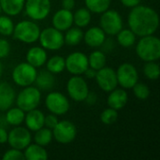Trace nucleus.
Returning a JSON list of instances; mask_svg holds the SVG:
<instances>
[{
	"label": "nucleus",
	"instance_id": "13",
	"mask_svg": "<svg viewBox=\"0 0 160 160\" xmlns=\"http://www.w3.org/2000/svg\"><path fill=\"white\" fill-rule=\"evenodd\" d=\"M31 141L32 136L27 128L17 126L8 133V142L11 148L24 150L31 143Z\"/></svg>",
	"mask_w": 160,
	"mask_h": 160
},
{
	"label": "nucleus",
	"instance_id": "40",
	"mask_svg": "<svg viewBox=\"0 0 160 160\" xmlns=\"http://www.w3.org/2000/svg\"><path fill=\"white\" fill-rule=\"evenodd\" d=\"M84 101L88 104V105H95L98 101V96L95 92H90L88 93L87 97L85 98Z\"/></svg>",
	"mask_w": 160,
	"mask_h": 160
},
{
	"label": "nucleus",
	"instance_id": "34",
	"mask_svg": "<svg viewBox=\"0 0 160 160\" xmlns=\"http://www.w3.org/2000/svg\"><path fill=\"white\" fill-rule=\"evenodd\" d=\"M14 23L9 16L0 15V34L3 36H10L13 33Z\"/></svg>",
	"mask_w": 160,
	"mask_h": 160
},
{
	"label": "nucleus",
	"instance_id": "28",
	"mask_svg": "<svg viewBox=\"0 0 160 160\" xmlns=\"http://www.w3.org/2000/svg\"><path fill=\"white\" fill-rule=\"evenodd\" d=\"M107 57L102 51H94L88 57V65L95 70H98L106 66Z\"/></svg>",
	"mask_w": 160,
	"mask_h": 160
},
{
	"label": "nucleus",
	"instance_id": "22",
	"mask_svg": "<svg viewBox=\"0 0 160 160\" xmlns=\"http://www.w3.org/2000/svg\"><path fill=\"white\" fill-rule=\"evenodd\" d=\"M25 0H0L2 11L8 16H16L24 8Z\"/></svg>",
	"mask_w": 160,
	"mask_h": 160
},
{
	"label": "nucleus",
	"instance_id": "25",
	"mask_svg": "<svg viewBox=\"0 0 160 160\" xmlns=\"http://www.w3.org/2000/svg\"><path fill=\"white\" fill-rule=\"evenodd\" d=\"M25 112H23L19 107L17 108H9L7 110V114L5 116V120L10 126H21L24 122Z\"/></svg>",
	"mask_w": 160,
	"mask_h": 160
},
{
	"label": "nucleus",
	"instance_id": "43",
	"mask_svg": "<svg viewBox=\"0 0 160 160\" xmlns=\"http://www.w3.org/2000/svg\"><path fill=\"white\" fill-rule=\"evenodd\" d=\"M6 142H8V132L3 127H0V144Z\"/></svg>",
	"mask_w": 160,
	"mask_h": 160
},
{
	"label": "nucleus",
	"instance_id": "30",
	"mask_svg": "<svg viewBox=\"0 0 160 160\" xmlns=\"http://www.w3.org/2000/svg\"><path fill=\"white\" fill-rule=\"evenodd\" d=\"M35 132H36L35 136H34L35 143H37L40 146H43V147L47 146L48 144L51 143L52 140L53 139L52 131V129H50L48 128H41Z\"/></svg>",
	"mask_w": 160,
	"mask_h": 160
},
{
	"label": "nucleus",
	"instance_id": "12",
	"mask_svg": "<svg viewBox=\"0 0 160 160\" xmlns=\"http://www.w3.org/2000/svg\"><path fill=\"white\" fill-rule=\"evenodd\" d=\"M46 108L55 115H63L69 111L70 104L65 95L60 92H52L45 98Z\"/></svg>",
	"mask_w": 160,
	"mask_h": 160
},
{
	"label": "nucleus",
	"instance_id": "5",
	"mask_svg": "<svg viewBox=\"0 0 160 160\" xmlns=\"http://www.w3.org/2000/svg\"><path fill=\"white\" fill-rule=\"evenodd\" d=\"M37 74L38 71L35 67L27 62H22L18 64L13 68L12 80L17 85L21 87H26L35 82Z\"/></svg>",
	"mask_w": 160,
	"mask_h": 160
},
{
	"label": "nucleus",
	"instance_id": "24",
	"mask_svg": "<svg viewBox=\"0 0 160 160\" xmlns=\"http://www.w3.org/2000/svg\"><path fill=\"white\" fill-rule=\"evenodd\" d=\"M35 82L37 87L41 90H51L55 83L53 74L48 70H42L37 74Z\"/></svg>",
	"mask_w": 160,
	"mask_h": 160
},
{
	"label": "nucleus",
	"instance_id": "36",
	"mask_svg": "<svg viewBox=\"0 0 160 160\" xmlns=\"http://www.w3.org/2000/svg\"><path fill=\"white\" fill-rule=\"evenodd\" d=\"M133 94L134 96L139 98V99H142V100H145L149 98L150 96V89L149 87L142 83V82H137L133 87Z\"/></svg>",
	"mask_w": 160,
	"mask_h": 160
},
{
	"label": "nucleus",
	"instance_id": "15",
	"mask_svg": "<svg viewBox=\"0 0 160 160\" xmlns=\"http://www.w3.org/2000/svg\"><path fill=\"white\" fill-rule=\"evenodd\" d=\"M96 82L98 87L104 92H111L115 89L118 85L116 72L112 68L103 67L97 71Z\"/></svg>",
	"mask_w": 160,
	"mask_h": 160
},
{
	"label": "nucleus",
	"instance_id": "38",
	"mask_svg": "<svg viewBox=\"0 0 160 160\" xmlns=\"http://www.w3.org/2000/svg\"><path fill=\"white\" fill-rule=\"evenodd\" d=\"M10 52V44L7 39L0 38V59L6 58Z\"/></svg>",
	"mask_w": 160,
	"mask_h": 160
},
{
	"label": "nucleus",
	"instance_id": "33",
	"mask_svg": "<svg viewBox=\"0 0 160 160\" xmlns=\"http://www.w3.org/2000/svg\"><path fill=\"white\" fill-rule=\"evenodd\" d=\"M143 73L146 76V78L149 80L152 81L158 80L160 73L159 65L156 63V61L146 62V64L143 66Z\"/></svg>",
	"mask_w": 160,
	"mask_h": 160
},
{
	"label": "nucleus",
	"instance_id": "4",
	"mask_svg": "<svg viewBox=\"0 0 160 160\" xmlns=\"http://www.w3.org/2000/svg\"><path fill=\"white\" fill-rule=\"evenodd\" d=\"M41 99L40 90L35 86L24 87L15 98L17 107L22 109L23 112H29L38 107Z\"/></svg>",
	"mask_w": 160,
	"mask_h": 160
},
{
	"label": "nucleus",
	"instance_id": "1",
	"mask_svg": "<svg viewBox=\"0 0 160 160\" xmlns=\"http://www.w3.org/2000/svg\"><path fill=\"white\" fill-rule=\"evenodd\" d=\"M128 22L129 29L139 37L153 35L158 28L159 17L158 12L148 7L138 5L130 10Z\"/></svg>",
	"mask_w": 160,
	"mask_h": 160
},
{
	"label": "nucleus",
	"instance_id": "2",
	"mask_svg": "<svg viewBox=\"0 0 160 160\" xmlns=\"http://www.w3.org/2000/svg\"><path fill=\"white\" fill-rule=\"evenodd\" d=\"M137 55L144 62L158 61L160 58V40L153 35L141 37L136 46Z\"/></svg>",
	"mask_w": 160,
	"mask_h": 160
},
{
	"label": "nucleus",
	"instance_id": "39",
	"mask_svg": "<svg viewBox=\"0 0 160 160\" xmlns=\"http://www.w3.org/2000/svg\"><path fill=\"white\" fill-rule=\"evenodd\" d=\"M58 118L55 114L53 113H51V114H48L44 117V126L50 129H52L58 123Z\"/></svg>",
	"mask_w": 160,
	"mask_h": 160
},
{
	"label": "nucleus",
	"instance_id": "29",
	"mask_svg": "<svg viewBox=\"0 0 160 160\" xmlns=\"http://www.w3.org/2000/svg\"><path fill=\"white\" fill-rule=\"evenodd\" d=\"M117 42L119 45L125 48H129L133 46L136 42V35L130 29H121L117 33Z\"/></svg>",
	"mask_w": 160,
	"mask_h": 160
},
{
	"label": "nucleus",
	"instance_id": "46",
	"mask_svg": "<svg viewBox=\"0 0 160 160\" xmlns=\"http://www.w3.org/2000/svg\"><path fill=\"white\" fill-rule=\"evenodd\" d=\"M1 12H2V8H1V6H0V15H1Z\"/></svg>",
	"mask_w": 160,
	"mask_h": 160
},
{
	"label": "nucleus",
	"instance_id": "32",
	"mask_svg": "<svg viewBox=\"0 0 160 160\" xmlns=\"http://www.w3.org/2000/svg\"><path fill=\"white\" fill-rule=\"evenodd\" d=\"M86 8L93 13L101 14L111 6V0H84Z\"/></svg>",
	"mask_w": 160,
	"mask_h": 160
},
{
	"label": "nucleus",
	"instance_id": "9",
	"mask_svg": "<svg viewBox=\"0 0 160 160\" xmlns=\"http://www.w3.org/2000/svg\"><path fill=\"white\" fill-rule=\"evenodd\" d=\"M117 82L124 89L132 88L139 81V73L137 68L130 63H123L117 68Z\"/></svg>",
	"mask_w": 160,
	"mask_h": 160
},
{
	"label": "nucleus",
	"instance_id": "6",
	"mask_svg": "<svg viewBox=\"0 0 160 160\" xmlns=\"http://www.w3.org/2000/svg\"><path fill=\"white\" fill-rule=\"evenodd\" d=\"M38 40L41 44V47L49 51H58L65 44L62 32L53 26L47 27L40 31Z\"/></svg>",
	"mask_w": 160,
	"mask_h": 160
},
{
	"label": "nucleus",
	"instance_id": "8",
	"mask_svg": "<svg viewBox=\"0 0 160 160\" xmlns=\"http://www.w3.org/2000/svg\"><path fill=\"white\" fill-rule=\"evenodd\" d=\"M52 131L55 141L62 144L72 142L77 136V128L75 125L68 120L58 121L57 125L52 129Z\"/></svg>",
	"mask_w": 160,
	"mask_h": 160
},
{
	"label": "nucleus",
	"instance_id": "27",
	"mask_svg": "<svg viewBox=\"0 0 160 160\" xmlns=\"http://www.w3.org/2000/svg\"><path fill=\"white\" fill-rule=\"evenodd\" d=\"M82 38H83V32L78 26L68 28L66 32V35L64 36L65 43H67L69 46L78 45L82 40Z\"/></svg>",
	"mask_w": 160,
	"mask_h": 160
},
{
	"label": "nucleus",
	"instance_id": "42",
	"mask_svg": "<svg viewBox=\"0 0 160 160\" xmlns=\"http://www.w3.org/2000/svg\"><path fill=\"white\" fill-rule=\"evenodd\" d=\"M121 1V3L125 6V7H127V8H134V7H136V6H138V5H140V3H141V1L142 0H120Z\"/></svg>",
	"mask_w": 160,
	"mask_h": 160
},
{
	"label": "nucleus",
	"instance_id": "44",
	"mask_svg": "<svg viewBox=\"0 0 160 160\" xmlns=\"http://www.w3.org/2000/svg\"><path fill=\"white\" fill-rule=\"evenodd\" d=\"M97 71H98V70H95V69H93L92 68L88 67V68L84 71L83 74H84L85 77L88 78V79H95V78H96V75H97Z\"/></svg>",
	"mask_w": 160,
	"mask_h": 160
},
{
	"label": "nucleus",
	"instance_id": "23",
	"mask_svg": "<svg viewBox=\"0 0 160 160\" xmlns=\"http://www.w3.org/2000/svg\"><path fill=\"white\" fill-rule=\"evenodd\" d=\"M24 150V159L45 160L48 158V154L45 148L37 143H30Z\"/></svg>",
	"mask_w": 160,
	"mask_h": 160
},
{
	"label": "nucleus",
	"instance_id": "37",
	"mask_svg": "<svg viewBox=\"0 0 160 160\" xmlns=\"http://www.w3.org/2000/svg\"><path fill=\"white\" fill-rule=\"evenodd\" d=\"M3 159L5 160H22L24 159V155L22 152V150H18L15 148H11L8 150L4 156Z\"/></svg>",
	"mask_w": 160,
	"mask_h": 160
},
{
	"label": "nucleus",
	"instance_id": "21",
	"mask_svg": "<svg viewBox=\"0 0 160 160\" xmlns=\"http://www.w3.org/2000/svg\"><path fill=\"white\" fill-rule=\"evenodd\" d=\"M26 61L36 68L42 67L47 61V52L45 49L37 46L30 48L26 53Z\"/></svg>",
	"mask_w": 160,
	"mask_h": 160
},
{
	"label": "nucleus",
	"instance_id": "19",
	"mask_svg": "<svg viewBox=\"0 0 160 160\" xmlns=\"http://www.w3.org/2000/svg\"><path fill=\"white\" fill-rule=\"evenodd\" d=\"M110 95L107 99V103L110 108H112L116 111L122 110L128 103V95L127 91L123 89H113L112 91L109 92Z\"/></svg>",
	"mask_w": 160,
	"mask_h": 160
},
{
	"label": "nucleus",
	"instance_id": "7",
	"mask_svg": "<svg viewBox=\"0 0 160 160\" xmlns=\"http://www.w3.org/2000/svg\"><path fill=\"white\" fill-rule=\"evenodd\" d=\"M101 14L99 21L100 28L106 35L116 36L123 28V19L120 13L114 9H107Z\"/></svg>",
	"mask_w": 160,
	"mask_h": 160
},
{
	"label": "nucleus",
	"instance_id": "35",
	"mask_svg": "<svg viewBox=\"0 0 160 160\" xmlns=\"http://www.w3.org/2000/svg\"><path fill=\"white\" fill-rule=\"evenodd\" d=\"M118 119V112L112 108L105 109L100 114V120L104 125H112Z\"/></svg>",
	"mask_w": 160,
	"mask_h": 160
},
{
	"label": "nucleus",
	"instance_id": "18",
	"mask_svg": "<svg viewBox=\"0 0 160 160\" xmlns=\"http://www.w3.org/2000/svg\"><path fill=\"white\" fill-rule=\"evenodd\" d=\"M83 39L85 43L91 48L100 47L106 39L105 32L98 26H93L89 28L85 34H83Z\"/></svg>",
	"mask_w": 160,
	"mask_h": 160
},
{
	"label": "nucleus",
	"instance_id": "14",
	"mask_svg": "<svg viewBox=\"0 0 160 160\" xmlns=\"http://www.w3.org/2000/svg\"><path fill=\"white\" fill-rule=\"evenodd\" d=\"M88 57L81 52H74L65 59V68L72 75H82L88 68Z\"/></svg>",
	"mask_w": 160,
	"mask_h": 160
},
{
	"label": "nucleus",
	"instance_id": "20",
	"mask_svg": "<svg viewBox=\"0 0 160 160\" xmlns=\"http://www.w3.org/2000/svg\"><path fill=\"white\" fill-rule=\"evenodd\" d=\"M24 117V122L26 128L30 131H37L39 128L44 127V113L38 110L37 108L34 110H31L29 112H26Z\"/></svg>",
	"mask_w": 160,
	"mask_h": 160
},
{
	"label": "nucleus",
	"instance_id": "3",
	"mask_svg": "<svg viewBox=\"0 0 160 160\" xmlns=\"http://www.w3.org/2000/svg\"><path fill=\"white\" fill-rule=\"evenodd\" d=\"M13 36L16 39L21 42L31 44L38 40L40 28L33 21H21L16 25H14Z\"/></svg>",
	"mask_w": 160,
	"mask_h": 160
},
{
	"label": "nucleus",
	"instance_id": "26",
	"mask_svg": "<svg viewBox=\"0 0 160 160\" xmlns=\"http://www.w3.org/2000/svg\"><path fill=\"white\" fill-rule=\"evenodd\" d=\"M92 19L91 11L87 8H81L73 14V22L80 28L87 26Z\"/></svg>",
	"mask_w": 160,
	"mask_h": 160
},
{
	"label": "nucleus",
	"instance_id": "10",
	"mask_svg": "<svg viewBox=\"0 0 160 160\" xmlns=\"http://www.w3.org/2000/svg\"><path fill=\"white\" fill-rule=\"evenodd\" d=\"M51 0H26L24 8L26 15L33 21H42L50 14Z\"/></svg>",
	"mask_w": 160,
	"mask_h": 160
},
{
	"label": "nucleus",
	"instance_id": "11",
	"mask_svg": "<svg viewBox=\"0 0 160 160\" xmlns=\"http://www.w3.org/2000/svg\"><path fill=\"white\" fill-rule=\"evenodd\" d=\"M67 91L72 100L82 102L89 93V88L87 82L81 75H74L68 81Z\"/></svg>",
	"mask_w": 160,
	"mask_h": 160
},
{
	"label": "nucleus",
	"instance_id": "17",
	"mask_svg": "<svg viewBox=\"0 0 160 160\" xmlns=\"http://www.w3.org/2000/svg\"><path fill=\"white\" fill-rule=\"evenodd\" d=\"M16 94L14 88L7 82H0V111L8 110L14 103Z\"/></svg>",
	"mask_w": 160,
	"mask_h": 160
},
{
	"label": "nucleus",
	"instance_id": "16",
	"mask_svg": "<svg viewBox=\"0 0 160 160\" xmlns=\"http://www.w3.org/2000/svg\"><path fill=\"white\" fill-rule=\"evenodd\" d=\"M52 23L54 28L63 32L67 31L73 24V13L71 10L61 8L57 10L52 19Z\"/></svg>",
	"mask_w": 160,
	"mask_h": 160
},
{
	"label": "nucleus",
	"instance_id": "31",
	"mask_svg": "<svg viewBox=\"0 0 160 160\" xmlns=\"http://www.w3.org/2000/svg\"><path fill=\"white\" fill-rule=\"evenodd\" d=\"M47 70L52 74L61 73L65 69V58L60 55H53L46 61Z\"/></svg>",
	"mask_w": 160,
	"mask_h": 160
},
{
	"label": "nucleus",
	"instance_id": "45",
	"mask_svg": "<svg viewBox=\"0 0 160 160\" xmlns=\"http://www.w3.org/2000/svg\"><path fill=\"white\" fill-rule=\"evenodd\" d=\"M2 75H3V65L0 62V78L2 77Z\"/></svg>",
	"mask_w": 160,
	"mask_h": 160
},
{
	"label": "nucleus",
	"instance_id": "41",
	"mask_svg": "<svg viewBox=\"0 0 160 160\" xmlns=\"http://www.w3.org/2000/svg\"><path fill=\"white\" fill-rule=\"evenodd\" d=\"M62 8L71 10L75 7V0H62Z\"/></svg>",
	"mask_w": 160,
	"mask_h": 160
}]
</instances>
